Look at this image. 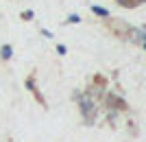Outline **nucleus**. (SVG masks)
<instances>
[{
	"mask_svg": "<svg viewBox=\"0 0 146 142\" xmlns=\"http://www.w3.org/2000/svg\"><path fill=\"white\" fill-rule=\"evenodd\" d=\"M68 20H70V22H81V18H79V15H70Z\"/></svg>",
	"mask_w": 146,
	"mask_h": 142,
	"instance_id": "3",
	"label": "nucleus"
},
{
	"mask_svg": "<svg viewBox=\"0 0 146 142\" xmlns=\"http://www.w3.org/2000/svg\"><path fill=\"white\" fill-rule=\"evenodd\" d=\"M11 46H9V44H5V46H2V50H0V55H2V59H11Z\"/></svg>",
	"mask_w": 146,
	"mask_h": 142,
	"instance_id": "1",
	"label": "nucleus"
},
{
	"mask_svg": "<svg viewBox=\"0 0 146 142\" xmlns=\"http://www.w3.org/2000/svg\"><path fill=\"white\" fill-rule=\"evenodd\" d=\"M92 11L96 13V15H103V18H107V15H109V11H107V9H103V7H92Z\"/></svg>",
	"mask_w": 146,
	"mask_h": 142,
	"instance_id": "2",
	"label": "nucleus"
},
{
	"mask_svg": "<svg viewBox=\"0 0 146 142\" xmlns=\"http://www.w3.org/2000/svg\"><path fill=\"white\" fill-rule=\"evenodd\" d=\"M144 46H146V42H144Z\"/></svg>",
	"mask_w": 146,
	"mask_h": 142,
	"instance_id": "4",
	"label": "nucleus"
}]
</instances>
